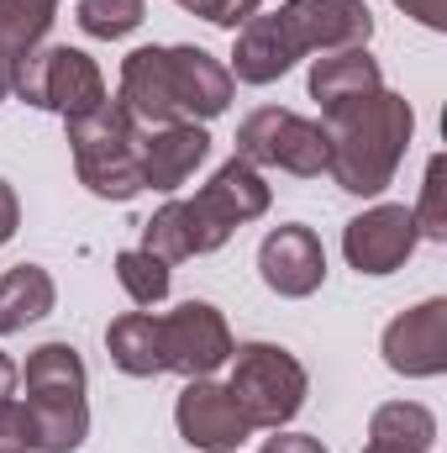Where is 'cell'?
I'll list each match as a JSON object with an SVG mask.
<instances>
[{
	"label": "cell",
	"instance_id": "cell-30",
	"mask_svg": "<svg viewBox=\"0 0 447 453\" xmlns=\"http://www.w3.org/2000/svg\"><path fill=\"white\" fill-rule=\"evenodd\" d=\"M16 226H21V201H16V190L0 180V248L16 237Z\"/></svg>",
	"mask_w": 447,
	"mask_h": 453
},
{
	"label": "cell",
	"instance_id": "cell-28",
	"mask_svg": "<svg viewBox=\"0 0 447 453\" xmlns=\"http://www.w3.org/2000/svg\"><path fill=\"white\" fill-rule=\"evenodd\" d=\"M405 16H416L427 32H447V0H395Z\"/></svg>",
	"mask_w": 447,
	"mask_h": 453
},
{
	"label": "cell",
	"instance_id": "cell-8",
	"mask_svg": "<svg viewBox=\"0 0 447 453\" xmlns=\"http://www.w3.org/2000/svg\"><path fill=\"white\" fill-rule=\"evenodd\" d=\"M253 169H284L295 180H316L327 174V132L311 116H295L284 106H263V111L237 121V153Z\"/></svg>",
	"mask_w": 447,
	"mask_h": 453
},
{
	"label": "cell",
	"instance_id": "cell-12",
	"mask_svg": "<svg viewBox=\"0 0 447 453\" xmlns=\"http://www.w3.org/2000/svg\"><path fill=\"white\" fill-rule=\"evenodd\" d=\"M416 242H421V232H416V217H411V206H395V201H384V206H368L363 217H352V222L342 226V253H347V264L358 269V274H395L411 253H416Z\"/></svg>",
	"mask_w": 447,
	"mask_h": 453
},
{
	"label": "cell",
	"instance_id": "cell-23",
	"mask_svg": "<svg viewBox=\"0 0 447 453\" xmlns=\"http://www.w3.org/2000/svg\"><path fill=\"white\" fill-rule=\"evenodd\" d=\"M116 280H121V290H126L137 306H158V301L169 296V264H158V258L142 253V248L116 253Z\"/></svg>",
	"mask_w": 447,
	"mask_h": 453
},
{
	"label": "cell",
	"instance_id": "cell-31",
	"mask_svg": "<svg viewBox=\"0 0 447 453\" xmlns=\"http://www.w3.org/2000/svg\"><path fill=\"white\" fill-rule=\"evenodd\" d=\"M16 380H21V369H16V364H11V358L0 353V401H5L11 390H16Z\"/></svg>",
	"mask_w": 447,
	"mask_h": 453
},
{
	"label": "cell",
	"instance_id": "cell-11",
	"mask_svg": "<svg viewBox=\"0 0 447 453\" xmlns=\"http://www.w3.org/2000/svg\"><path fill=\"white\" fill-rule=\"evenodd\" d=\"M174 422H179V438L201 453H237L258 427L247 422V411L237 406V395L216 385V380H190L179 390V406H174Z\"/></svg>",
	"mask_w": 447,
	"mask_h": 453
},
{
	"label": "cell",
	"instance_id": "cell-19",
	"mask_svg": "<svg viewBox=\"0 0 447 453\" xmlns=\"http://www.w3.org/2000/svg\"><path fill=\"white\" fill-rule=\"evenodd\" d=\"M106 353L121 374L132 380H153L163 374V338H158V317L153 311H126L106 327Z\"/></svg>",
	"mask_w": 447,
	"mask_h": 453
},
{
	"label": "cell",
	"instance_id": "cell-17",
	"mask_svg": "<svg viewBox=\"0 0 447 453\" xmlns=\"http://www.w3.org/2000/svg\"><path fill=\"white\" fill-rule=\"evenodd\" d=\"M306 85H311V101H322V111H332L342 101L384 90V74H379V58L368 48H337V53H322L311 64Z\"/></svg>",
	"mask_w": 447,
	"mask_h": 453
},
{
	"label": "cell",
	"instance_id": "cell-15",
	"mask_svg": "<svg viewBox=\"0 0 447 453\" xmlns=\"http://www.w3.org/2000/svg\"><path fill=\"white\" fill-rule=\"evenodd\" d=\"M142 153V190H163L174 196L179 185H190V174L211 158V132L201 121H174V127H153L137 142Z\"/></svg>",
	"mask_w": 447,
	"mask_h": 453
},
{
	"label": "cell",
	"instance_id": "cell-14",
	"mask_svg": "<svg viewBox=\"0 0 447 453\" xmlns=\"http://www.w3.org/2000/svg\"><path fill=\"white\" fill-rule=\"evenodd\" d=\"M258 274L274 296L284 301H306L322 290L327 280V248L311 226L290 222V226H274L263 242H258Z\"/></svg>",
	"mask_w": 447,
	"mask_h": 453
},
{
	"label": "cell",
	"instance_id": "cell-26",
	"mask_svg": "<svg viewBox=\"0 0 447 453\" xmlns=\"http://www.w3.org/2000/svg\"><path fill=\"white\" fill-rule=\"evenodd\" d=\"M190 16H201V21H211V27H222V32H237L247 16H258V5L263 0H179Z\"/></svg>",
	"mask_w": 447,
	"mask_h": 453
},
{
	"label": "cell",
	"instance_id": "cell-16",
	"mask_svg": "<svg viewBox=\"0 0 447 453\" xmlns=\"http://www.w3.org/2000/svg\"><path fill=\"white\" fill-rule=\"evenodd\" d=\"M300 58H295V48H290V37H284V27H279V16L269 11V16H247L242 27H237V48H231V80H242V85H274L279 74H290Z\"/></svg>",
	"mask_w": 447,
	"mask_h": 453
},
{
	"label": "cell",
	"instance_id": "cell-29",
	"mask_svg": "<svg viewBox=\"0 0 447 453\" xmlns=\"http://www.w3.org/2000/svg\"><path fill=\"white\" fill-rule=\"evenodd\" d=\"M258 453H327V449H322L316 438H306V433H284V427H279L274 438H263Z\"/></svg>",
	"mask_w": 447,
	"mask_h": 453
},
{
	"label": "cell",
	"instance_id": "cell-20",
	"mask_svg": "<svg viewBox=\"0 0 447 453\" xmlns=\"http://www.w3.org/2000/svg\"><path fill=\"white\" fill-rule=\"evenodd\" d=\"M368 443L395 453H432L437 449V417L421 401H390L368 417Z\"/></svg>",
	"mask_w": 447,
	"mask_h": 453
},
{
	"label": "cell",
	"instance_id": "cell-32",
	"mask_svg": "<svg viewBox=\"0 0 447 453\" xmlns=\"http://www.w3.org/2000/svg\"><path fill=\"white\" fill-rule=\"evenodd\" d=\"M11 64H16V58H11V53H5V48H0V101H5V96H11Z\"/></svg>",
	"mask_w": 447,
	"mask_h": 453
},
{
	"label": "cell",
	"instance_id": "cell-22",
	"mask_svg": "<svg viewBox=\"0 0 447 453\" xmlns=\"http://www.w3.org/2000/svg\"><path fill=\"white\" fill-rule=\"evenodd\" d=\"M74 21H80V32H90L101 42H116V37H126V32H137L148 21V5L142 0H80Z\"/></svg>",
	"mask_w": 447,
	"mask_h": 453
},
{
	"label": "cell",
	"instance_id": "cell-2",
	"mask_svg": "<svg viewBox=\"0 0 447 453\" xmlns=\"http://www.w3.org/2000/svg\"><path fill=\"white\" fill-rule=\"evenodd\" d=\"M327 132V174L347 196H384L395 185V169L411 148L416 111L395 90H374L358 101H342L322 111Z\"/></svg>",
	"mask_w": 447,
	"mask_h": 453
},
{
	"label": "cell",
	"instance_id": "cell-10",
	"mask_svg": "<svg viewBox=\"0 0 447 453\" xmlns=\"http://www.w3.org/2000/svg\"><path fill=\"white\" fill-rule=\"evenodd\" d=\"M274 16L290 37L295 58L337 53V48H368V37H374V11L363 0H284Z\"/></svg>",
	"mask_w": 447,
	"mask_h": 453
},
{
	"label": "cell",
	"instance_id": "cell-21",
	"mask_svg": "<svg viewBox=\"0 0 447 453\" xmlns=\"http://www.w3.org/2000/svg\"><path fill=\"white\" fill-rule=\"evenodd\" d=\"M53 16H58V0H0V48L11 58L27 48H42Z\"/></svg>",
	"mask_w": 447,
	"mask_h": 453
},
{
	"label": "cell",
	"instance_id": "cell-27",
	"mask_svg": "<svg viewBox=\"0 0 447 453\" xmlns=\"http://www.w3.org/2000/svg\"><path fill=\"white\" fill-rule=\"evenodd\" d=\"M32 449V417L21 401H0V453H27Z\"/></svg>",
	"mask_w": 447,
	"mask_h": 453
},
{
	"label": "cell",
	"instance_id": "cell-33",
	"mask_svg": "<svg viewBox=\"0 0 447 453\" xmlns=\"http://www.w3.org/2000/svg\"><path fill=\"white\" fill-rule=\"evenodd\" d=\"M363 453H395V449H379V443H368V449H363Z\"/></svg>",
	"mask_w": 447,
	"mask_h": 453
},
{
	"label": "cell",
	"instance_id": "cell-25",
	"mask_svg": "<svg viewBox=\"0 0 447 453\" xmlns=\"http://www.w3.org/2000/svg\"><path fill=\"white\" fill-rule=\"evenodd\" d=\"M411 217H416V232L427 242H447V158L443 153H432L427 180H421V201L411 206Z\"/></svg>",
	"mask_w": 447,
	"mask_h": 453
},
{
	"label": "cell",
	"instance_id": "cell-3",
	"mask_svg": "<svg viewBox=\"0 0 447 453\" xmlns=\"http://www.w3.org/2000/svg\"><path fill=\"white\" fill-rule=\"evenodd\" d=\"M27 417L32 453H74L90 438V401H85V358L69 342H42L27 353Z\"/></svg>",
	"mask_w": 447,
	"mask_h": 453
},
{
	"label": "cell",
	"instance_id": "cell-1",
	"mask_svg": "<svg viewBox=\"0 0 447 453\" xmlns=\"http://www.w3.org/2000/svg\"><path fill=\"white\" fill-rule=\"evenodd\" d=\"M231 69L206 48H132L121 58V90L116 101L142 127H174V121H211L231 106Z\"/></svg>",
	"mask_w": 447,
	"mask_h": 453
},
{
	"label": "cell",
	"instance_id": "cell-5",
	"mask_svg": "<svg viewBox=\"0 0 447 453\" xmlns=\"http://www.w3.org/2000/svg\"><path fill=\"white\" fill-rule=\"evenodd\" d=\"M11 96H21L37 111L64 116V121H80V116L101 111L111 101L101 64L90 53L69 48V42L64 48H27V53H16V64H11Z\"/></svg>",
	"mask_w": 447,
	"mask_h": 453
},
{
	"label": "cell",
	"instance_id": "cell-6",
	"mask_svg": "<svg viewBox=\"0 0 447 453\" xmlns=\"http://www.w3.org/2000/svg\"><path fill=\"white\" fill-rule=\"evenodd\" d=\"M226 364H231L226 390L237 395V406L247 411L253 427L279 433L284 422L300 417L311 380H306V364H300L295 353H284V348H274V342H242V348H231Z\"/></svg>",
	"mask_w": 447,
	"mask_h": 453
},
{
	"label": "cell",
	"instance_id": "cell-24",
	"mask_svg": "<svg viewBox=\"0 0 447 453\" xmlns=\"http://www.w3.org/2000/svg\"><path fill=\"white\" fill-rule=\"evenodd\" d=\"M142 253H153L158 264H185V258H195L190 253V232H185V211H179V201H169V206H158L148 222H142Z\"/></svg>",
	"mask_w": 447,
	"mask_h": 453
},
{
	"label": "cell",
	"instance_id": "cell-9",
	"mask_svg": "<svg viewBox=\"0 0 447 453\" xmlns=\"http://www.w3.org/2000/svg\"><path fill=\"white\" fill-rule=\"evenodd\" d=\"M158 338H163V374H185V380H211L231 358V327L211 301H185L179 311L158 317Z\"/></svg>",
	"mask_w": 447,
	"mask_h": 453
},
{
	"label": "cell",
	"instance_id": "cell-4",
	"mask_svg": "<svg viewBox=\"0 0 447 453\" xmlns=\"http://www.w3.org/2000/svg\"><path fill=\"white\" fill-rule=\"evenodd\" d=\"M69 127V153H74V174L90 196L101 201H132L142 196V132L137 121L126 116L121 101H106L101 111L80 116V121H64Z\"/></svg>",
	"mask_w": 447,
	"mask_h": 453
},
{
	"label": "cell",
	"instance_id": "cell-13",
	"mask_svg": "<svg viewBox=\"0 0 447 453\" xmlns=\"http://www.w3.org/2000/svg\"><path fill=\"white\" fill-rule=\"evenodd\" d=\"M379 353L395 374L405 380H437L447 369V301L432 296L411 311H400L384 338H379Z\"/></svg>",
	"mask_w": 447,
	"mask_h": 453
},
{
	"label": "cell",
	"instance_id": "cell-7",
	"mask_svg": "<svg viewBox=\"0 0 447 453\" xmlns=\"http://www.w3.org/2000/svg\"><path fill=\"white\" fill-rule=\"evenodd\" d=\"M185 232H190V253H216L242 222H258L269 211V185L253 164L226 158L211 174V185L195 190V201H179Z\"/></svg>",
	"mask_w": 447,
	"mask_h": 453
},
{
	"label": "cell",
	"instance_id": "cell-18",
	"mask_svg": "<svg viewBox=\"0 0 447 453\" xmlns=\"http://www.w3.org/2000/svg\"><path fill=\"white\" fill-rule=\"evenodd\" d=\"M53 306H58V285H53L48 269H37V264H16V269L0 274V338L27 333V327L42 322Z\"/></svg>",
	"mask_w": 447,
	"mask_h": 453
}]
</instances>
